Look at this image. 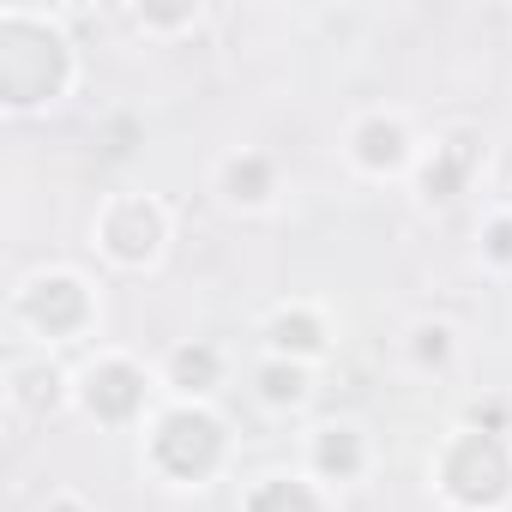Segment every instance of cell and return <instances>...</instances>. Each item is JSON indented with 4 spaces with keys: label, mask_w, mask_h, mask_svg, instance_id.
I'll return each mask as SVG.
<instances>
[{
    "label": "cell",
    "mask_w": 512,
    "mask_h": 512,
    "mask_svg": "<svg viewBox=\"0 0 512 512\" xmlns=\"http://www.w3.org/2000/svg\"><path fill=\"white\" fill-rule=\"evenodd\" d=\"M266 392H272V398H296V392H302V374H296V368H290V374L272 368V374H266Z\"/></svg>",
    "instance_id": "8fae6325"
},
{
    "label": "cell",
    "mask_w": 512,
    "mask_h": 512,
    "mask_svg": "<svg viewBox=\"0 0 512 512\" xmlns=\"http://www.w3.org/2000/svg\"><path fill=\"white\" fill-rule=\"evenodd\" d=\"M253 512H314V500L302 488H290V482H272V488H260Z\"/></svg>",
    "instance_id": "8992f818"
},
{
    "label": "cell",
    "mask_w": 512,
    "mask_h": 512,
    "mask_svg": "<svg viewBox=\"0 0 512 512\" xmlns=\"http://www.w3.org/2000/svg\"><path fill=\"white\" fill-rule=\"evenodd\" d=\"M109 241H115V253L121 260H145V253L157 247V211L151 205H121L115 211V223H109Z\"/></svg>",
    "instance_id": "3957f363"
},
{
    "label": "cell",
    "mask_w": 512,
    "mask_h": 512,
    "mask_svg": "<svg viewBox=\"0 0 512 512\" xmlns=\"http://www.w3.org/2000/svg\"><path fill=\"white\" fill-rule=\"evenodd\" d=\"M452 488L464 494V500H494L500 488H506V458H500V446L494 440H482V434H470L458 452H452Z\"/></svg>",
    "instance_id": "6da1fadb"
},
{
    "label": "cell",
    "mask_w": 512,
    "mask_h": 512,
    "mask_svg": "<svg viewBox=\"0 0 512 512\" xmlns=\"http://www.w3.org/2000/svg\"><path fill=\"white\" fill-rule=\"evenodd\" d=\"M211 368H217V362H211V350H181V356H175V380H181V386L211 380Z\"/></svg>",
    "instance_id": "ba28073f"
},
{
    "label": "cell",
    "mask_w": 512,
    "mask_h": 512,
    "mask_svg": "<svg viewBox=\"0 0 512 512\" xmlns=\"http://www.w3.org/2000/svg\"><path fill=\"white\" fill-rule=\"evenodd\" d=\"M157 452H163L169 470L193 476V470H205L211 452H217V422H211V416H169L163 434H157Z\"/></svg>",
    "instance_id": "7a4b0ae2"
},
{
    "label": "cell",
    "mask_w": 512,
    "mask_h": 512,
    "mask_svg": "<svg viewBox=\"0 0 512 512\" xmlns=\"http://www.w3.org/2000/svg\"><path fill=\"white\" fill-rule=\"evenodd\" d=\"M320 464H326V470H350V464H356V446H350V440H326V446H320Z\"/></svg>",
    "instance_id": "30bf717a"
},
{
    "label": "cell",
    "mask_w": 512,
    "mask_h": 512,
    "mask_svg": "<svg viewBox=\"0 0 512 512\" xmlns=\"http://www.w3.org/2000/svg\"><path fill=\"white\" fill-rule=\"evenodd\" d=\"M133 398H139V380H133V368H103V374L91 380V404H97V410H109V416L133 410Z\"/></svg>",
    "instance_id": "277c9868"
},
{
    "label": "cell",
    "mask_w": 512,
    "mask_h": 512,
    "mask_svg": "<svg viewBox=\"0 0 512 512\" xmlns=\"http://www.w3.org/2000/svg\"><path fill=\"white\" fill-rule=\"evenodd\" d=\"M494 253H500V260L512 253V223H500V229H494Z\"/></svg>",
    "instance_id": "7c38bea8"
},
{
    "label": "cell",
    "mask_w": 512,
    "mask_h": 512,
    "mask_svg": "<svg viewBox=\"0 0 512 512\" xmlns=\"http://www.w3.org/2000/svg\"><path fill=\"white\" fill-rule=\"evenodd\" d=\"M43 290H49V296H37V302H31V314H37V320H49V326L79 320V284L55 278V284H43Z\"/></svg>",
    "instance_id": "5b68a950"
},
{
    "label": "cell",
    "mask_w": 512,
    "mask_h": 512,
    "mask_svg": "<svg viewBox=\"0 0 512 512\" xmlns=\"http://www.w3.org/2000/svg\"><path fill=\"white\" fill-rule=\"evenodd\" d=\"M278 344H296V350H314L320 338H314V326H308V320H296V326H290V320H278Z\"/></svg>",
    "instance_id": "9c48e42d"
},
{
    "label": "cell",
    "mask_w": 512,
    "mask_h": 512,
    "mask_svg": "<svg viewBox=\"0 0 512 512\" xmlns=\"http://www.w3.org/2000/svg\"><path fill=\"white\" fill-rule=\"evenodd\" d=\"M61 512H73V506H61Z\"/></svg>",
    "instance_id": "4fadbf2b"
},
{
    "label": "cell",
    "mask_w": 512,
    "mask_h": 512,
    "mask_svg": "<svg viewBox=\"0 0 512 512\" xmlns=\"http://www.w3.org/2000/svg\"><path fill=\"white\" fill-rule=\"evenodd\" d=\"M362 157H368V163H398V157H404L398 127H380V121H374V127L362 133Z\"/></svg>",
    "instance_id": "52a82bcc"
}]
</instances>
